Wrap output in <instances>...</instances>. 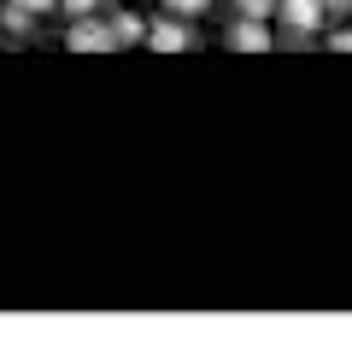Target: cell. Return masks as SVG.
Here are the masks:
<instances>
[{
	"mask_svg": "<svg viewBox=\"0 0 352 352\" xmlns=\"http://www.w3.org/2000/svg\"><path fill=\"white\" fill-rule=\"evenodd\" d=\"M59 6H65L71 18H88V12H94V0H59Z\"/></svg>",
	"mask_w": 352,
	"mask_h": 352,
	"instance_id": "9c48e42d",
	"label": "cell"
},
{
	"mask_svg": "<svg viewBox=\"0 0 352 352\" xmlns=\"http://www.w3.org/2000/svg\"><path fill=\"white\" fill-rule=\"evenodd\" d=\"M276 18H282V41H311L317 30H323V18H329V6L323 0H276Z\"/></svg>",
	"mask_w": 352,
	"mask_h": 352,
	"instance_id": "6da1fadb",
	"label": "cell"
},
{
	"mask_svg": "<svg viewBox=\"0 0 352 352\" xmlns=\"http://www.w3.org/2000/svg\"><path fill=\"white\" fill-rule=\"evenodd\" d=\"M164 12H176V18H200V12H212V0H164Z\"/></svg>",
	"mask_w": 352,
	"mask_h": 352,
	"instance_id": "8992f818",
	"label": "cell"
},
{
	"mask_svg": "<svg viewBox=\"0 0 352 352\" xmlns=\"http://www.w3.org/2000/svg\"><path fill=\"white\" fill-rule=\"evenodd\" d=\"M65 47H71V53H106V47H118V41H112V24H100V18H76L71 36H65Z\"/></svg>",
	"mask_w": 352,
	"mask_h": 352,
	"instance_id": "3957f363",
	"label": "cell"
},
{
	"mask_svg": "<svg viewBox=\"0 0 352 352\" xmlns=\"http://www.w3.org/2000/svg\"><path fill=\"white\" fill-rule=\"evenodd\" d=\"M147 47H159V53H188L194 47V30L188 24H182V18H153V24H147Z\"/></svg>",
	"mask_w": 352,
	"mask_h": 352,
	"instance_id": "7a4b0ae2",
	"label": "cell"
},
{
	"mask_svg": "<svg viewBox=\"0 0 352 352\" xmlns=\"http://www.w3.org/2000/svg\"><path fill=\"white\" fill-rule=\"evenodd\" d=\"M229 47H235V53H270V47H276L270 18H241V24L229 30Z\"/></svg>",
	"mask_w": 352,
	"mask_h": 352,
	"instance_id": "277c9868",
	"label": "cell"
},
{
	"mask_svg": "<svg viewBox=\"0 0 352 352\" xmlns=\"http://www.w3.org/2000/svg\"><path fill=\"white\" fill-rule=\"evenodd\" d=\"M329 47H335V53H352V30H335V36H329Z\"/></svg>",
	"mask_w": 352,
	"mask_h": 352,
	"instance_id": "30bf717a",
	"label": "cell"
},
{
	"mask_svg": "<svg viewBox=\"0 0 352 352\" xmlns=\"http://www.w3.org/2000/svg\"><path fill=\"white\" fill-rule=\"evenodd\" d=\"M112 41L118 47H135V41H147V24H141L135 12H118L112 18Z\"/></svg>",
	"mask_w": 352,
	"mask_h": 352,
	"instance_id": "5b68a950",
	"label": "cell"
},
{
	"mask_svg": "<svg viewBox=\"0 0 352 352\" xmlns=\"http://www.w3.org/2000/svg\"><path fill=\"white\" fill-rule=\"evenodd\" d=\"M241 18H276V0H241Z\"/></svg>",
	"mask_w": 352,
	"mask_h": 352,
	"instance_id": "52a82bcc",
	"label": "cell"
},
{
	"mask_svg": "<svg viewBox=\"0 0 352 352\" xmlns=\"http://www.w3.org/2000/svg\"><path fill=\"white\" fill-rule=\"evenodd\" d=\"M12 6H24V12H36V18H41V12H53L59 0H12Z\"/></svg>",
	"mask_w": 352,
	"mask_h": 352,
	"instance_id": "ba28073f",
	"label": "cell"
},
{
	"mask_svg": "<svg viewBox=\"0 0 352 352\" xmlns=\"http://www.w3.org/2000/svg\"><path fill=\"white\" fill-rule=\"evenodd\" d=\"M323 6L329 12H352V0H323Z\"/></svg>",
	"mask_w": 352,
	"mask_h": 352,
	"instance_id": "8fae6325",
	"label": "cell"
}]
</instances>
